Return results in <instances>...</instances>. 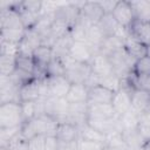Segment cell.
I'll list each match as a JSON object with an SVG mask.
<instances>
[{
	"mask_svg": "<svg viewBox=\"0 0 150 150\" xmlns=\"http://www.w3.org/2000/svg\"><path fill=\"white\" fill-rule=\"evenodd\" d=\"M64 68H66V77L70 81V83H83L88 81L91 75V67L89 63H81L73 60L69 55L61 57Z\"/></svg>",
	"mask_w": 150,
	"mask_h": 150,
	"instance_id": "6da1fadb",
	"label": "cell"
},
{
	"mask_svg": "<svg viewBox=\"0 0 150 150\" xmlns=\"http://www.w3.org/2000/svg\"><path fill=\"white\" fill-rule=\"evenodd\" d=\"M23 124L21 104L19 102H7L0 104V129L15 128Z\"/></svg>",
	"mask_w": 150,
	"mask_h": 150,
	"instance_id": "7a4b0ae2",
	"label": "cell"
},
{
	"mask_svg": "<svg viewBox=\"0 0 150 150\" xmlns=\"http://www.w3.org/2000/svg\"><path fill=\"white\" fill-rule=\"evenodd\" d=\"M109 61L114 68V71L117 76H120L121 79L127 77L131 71H132V67L135 64V60L128 54V52L124 49V47H122L121 49L114 52L112 54H110L109 56Z\"/></svg>",
	"mask_w": 150,
	"mask_h": 150,
	"instance_id": "3957f363",
	"label": "cell"
},
{
	"mask_svg": "<svg viewBox=\"0 0 150 150\" xmlns=\"http://www.w3.org/2000/svg\"><path fill=\"white\" fill-rule=\"evenodd\" d=\"M111 15L116 20V22L124 29L128 30V28L131 26V23L136 20L134 9L130 5V1H117L114 11L111 12Z\"/></svg>",
	"mask_w": 150,
	"mask_h": 150,
	"instance_id": "277c9868",
	"label": "cell"
},
{
	"mask_svg": "<svg viewBox=\"0 0 150 150\" xmlns=\"http://www.w3.org/2000/svg\"><path fill=\"white\" fill-rule=\"evenodd\" d=\"M95 54L97 53L94 50V48L88 42H84V41H74L68 52V55L73 60L81 63H89V64Z\"/></svg>",
	"mask_w": 150,
	"mask_h": 150,
	"instance_id": "5b68a950",
	"label": "cell"
},
{
	"mask_svg": "<svg viewBox=\"0 0 150 150\" xmlns=\"http://www.w3.org/2000/svg\"><path fill=\"white\" fill-rule=\"evenodd\" d=\"M114 95H115V91H112L103 86L97 84L89 89L87 103L89 105H91V104H111Z\"/></svg>",
	"mask_w": 150,
	"mask_h": 150,
	"instance_id": "8992f818",
	"label": "cell"
},
{
	"mask_svg": "<svg viewBox=\"0 0 150 150\" xmlns=\"http://www.w3.org/2000/svg\"><path fill=\"white\" fill-rule=\"evenodd\" d=\"M55 137L59 139L60 143H63V144L73 143L80 138V130L73 123L61 122L57 124Z\"/></svg>",
	"mask_w": 150,
	"mask_h": 150,
	"instance_id": "52a82bcc",
	"label": "cell"
},
{
	"mask_svg": "<svg viewBox=\"0 0 150 150\" xmlns=\"http://www.w3.org/2000/svg\"><path fill=\"white\" fill-rule=\"evenodd\" d=\"M104 11L98 4V1H84L81 7V15L93 26L98 25L104 16Z\"/></svg>",
	"mask_w": 150,
	"mask_h": 150,
	"instance_id": "ba28073f",
	"label": "cell"
},
{
	"mask_svg": "<svg viewBox=\"0 0 150 150\" xmlns=\"http://www.w3.org/2000/svg\"><path fill=\"white\" fill-rule=\"evenodd\" d=\"M90 67H91V73L95 76H97L98 79L115 73L114 68L109 61V57L101 53H97L94 55V57L90 62Z\"/></svg>",
	"mask_w": 150,
	"mask_h": 150,
	"instance_id": "9c48e42d",
	"label": "cell"
},
{
	"mask_svg": "<svg viewBox=\"0 0 150 150\" xmlns=\"http://www.w3.org/2000/svg\"><path fill=\"white\" fill-rule=\"evenodd\" d=\"M46 80L52 96L66 98L68 90L71 86L70 81L66 76H52V77H46Z\"/></svg>",
	"mask_w": 150,
	"mask_h": 150,
	"instance_id": "30bf717a",
	"label": "cell"
},
{
	"mask_svg": "<svg viewBox=\"0 0 150 150\" xmlns=\"http://www.w3.org/2000/svg\"><path fill=\"white\" fill-rule=\"evenodd\" d=\"M112 108L117 116L123 115L128 110L131 109V90L121 88L117 90L112 98Z\"/></svg>",
	"mask_w": 150,
	"mask_h": 150,
	"instance_id": "8fae6325",
	"label": "cell"
},
{
	"mask_svg": "<svg viewBox=\"0 0 150 150\" xmlns=\"http://www.w3.org/2000/svg\"><path fill=\"white\" fill-rule=\"evenodd\" d=\"M128 34L143 45L150 46V22L135 20L128 28Z\"/></svg>",
	"mask_w": 150,
	"mask_h": 150,
	"instance_id": "7c38bea8",
	"label": "cell"
},
{
	"mask_svg": "<svg viewBox=\"0 0 150 150\" xmlns=\"http://www.w3.org/2000/svg\"><path fill=\"white\" fill-rule=\"evenodd\" d=\"M131 108L138 114L150 111V93L142 89H131Z\"/></svg>",
	"mask_w": 150,
	"mask_h": 150,
	"instance_id": "4fadbf2b",
	"label": "cell"
},
{
	"mask_svg": "<svg viewBox=\"0 0 150 150\" xmlns=\"http://www.w3.org/2000/svg\"><path fill=\"white\" fill-rule=\"evenodd\" d=\"M0 26L4 28H25L18 11L7 7L0 12Z\"/></svg>",
	"mask_w": 150,
	"mask_h": 150,
	"instance_id": "5bb4252c",
	"label": "cell"
},
{
	"mask_svg": "<svg viewBox=\"0 0 150 150\" xmlns=\"http://www.w3.org/2000/svg\"><path fill=\"white\" fill-rule=\"evenodd\" d=\"M124 49L128 52V54L135 61L146 56V53H148V46H145L142 42L137 41L136 39L131 38L129 34L124 39Z\"/></svg>",
	"mask_w": 150,
	"mask_h": 150,
	"instance_id": "9a60e30c",
	"label": "cell"
},
{
	"mask_svg": "<svg viewBox=\"0 0 150 150\" xmlns=\"http://www.w3.org/2000/svg\"><path fill=\"white\" fill-rule=\"evenodd\" d=\"M89 88L83 83H71L66 100L69 103H82L88 100Z\"/></svg>",
	"mask_w": 150,
	"mask_h": 150,
	"instance_id": "2e32d148",
	"label": "cell"
},
{
	"mask_svg": "<svg viewBox=\"0 0 150 150\" xmlns=\"http://www.w3.org/2000/svg\"><path fill=\"white\" fill-rule=\"evenodd\" d=\"M40 97L39 80L34 79L20 87V100L23 101H36Z\"/></svg>",
	"mask_w": 150,
	"mask_h": 150,
	"instance_id": "e0dca14e",
	"label": "cell"
},
{
	"mask_svg": "<svg viewBox=\"0 0 150 150\" xmlns=\"http://www.w3.org/2000/svg\"><path fill=\"white\" fill-rule=\"evenodd\" d=\"M112 104H88V117L91 118H112L116 117Z\"/></svg>",
	"mask_w": 150,
	"mask_h": 150,
	"instance_id": "ac0fdd59",
	"label": "cell"
},
{
	"mask_svg": "<svg viewBox=\"0 0 150 150\" xmlns=\"http://www.w3.org/2000/svg\"><path fill=\"white\" fill-rule=\"evenodd\" d=\"M122 47H124V40L121 39L120 36H105L104 40L102 41L98 53L109 56L110 54H112L114 52L121 49Z\"/></svg>",
	"mask_w": 150,
	"mask_h": 150,
	"instance_id": "d6986e66",
	"label": "cell"
},
{
	"mask_svg": "<svg viewBox=\"0 0 150 150\" xmlns=\"http://www.w3.org/2000/svg\"><path fill=\"white\" fill-rule=\"evenodd\" d=\"M130 5L134 9L135 19L143 22H150V1L145 0H132Z\"/></svg>",
	"mask_w": 150,
	"mask_h": 150,
	"instance_id": "ffe728a7",
	"label": "cell"
},
{
	"mask_svg": "<svg viewBox=\"0 0 150 150\" xmlns=\"http://www.w3.org/2000/svg\"><path fill=\"white\" fill-rule=\"evenodd\" d=\"M138 117H139V114L137 111H135L132 108L130 110H128L127 112H124L123 115L118 116V123H120L121 131L137 129Z\"/></svg>",
	"mask_w": 150,
	"mask_h": 150,
	"instance_id": "44dd1931",
	"label": "cell"
},
{
	"mask_svg": "<svg viewBox=\"0 0 150 150\" xmlns=\"http://www.w3.org/2000/svg\"><path fill=\"white\" fill-rule=\"evenodd\" d=\"M1 41H6L14 45H20V42L23 40L26 29L25 28H4L0 29Z\"/></svg>",
	"mask_w": 150,
	"mask_h": 150,
	"instance_id": "7402d4cb",
	"label": "cell"
},
{
	"mask_svg": "<svg viewBox=\"0 0 150 150\" xmlns=\"http://www.w3.org/2000/svg\"><path fill=\"white\" fill-rule=\"evenodd\" d=\"M104 34L101 30V28L98 27V25H93L88 28L87 30V42L94 48V50L96 53H98L100 46L102 43V41L104 40Z\"/></svg>",
	"mask_w": 150,
	"mask_h": 150,
	"instance_id": "603a6c76",
	"label": "cell"
},
{
	"mask_svg": "<svg viewBox=\"0 0 150 150\" xmlns=\"http://www.w3.org/2000/svg\"><path fill=\"white\" fill-rule=\"evenodd\" d=\"M105 145L114 150H127V143L124 141L123 134L120 130H114L105 135Z\"/></svg>",
	"mask_w": 150,
	"mask_h": 150,
	"instance_id": "cb8c5ba5",
	"label": "cell"
},
{
	"mask_svg": "<svg viewBox=\"0 0 150 150\" xmlns=\"http://www.w3.org/2000/svg\"><path fill=\"white\" fill-rule=\"evenodd\" d=\"M137 132L142 141L144 142V145L150 142V112H142L138 117V124H137Z\"/></svg>",
	"mask_w": 150,
	"mask_h": 150,
	"instance_id": "d4e9b609",
	"label": "cell"
},
{
	"mask_svg": "<svg viewBox=\"0 0 150 150\" xmlns=\"http://www.w3.org/2000/svg\"><path fill=\"white\" fill-rule=\"evenodd\" d=\"M80 130V138L83 139H88V141H94V142H100L105 144V135L100 132L98 130L94 129L93 127H90L89 124H83L81 128H79Z\"/></svg>",
	"mask_w": 150,
	"mask_h": 150,
	"instance_id": "484cf974",
	"label": "cell"
},
{
	"mask_svg": "<svg viewBox=\"0 0 150 150\" xmlns=\"http://www.w3.org/2000/svg\"><path fill=\"white\" fill-rule=\"evenodd\" d=\"M46 77L52 76H64L66 75V68L60 57H53V60L49 62V64L46 68Z\"/></svg>",
	"mask_w": 150,
	"mask_h": 150,
	"instance_id": "4316f807",
	"label": "cell"
},
{
	"mask_svg": "<svg viewBox=\"0 0 150 150\" xmlns=\"http://www.w3.org/2000/svg\"><path fill=\"white\" fill-rule=\"evenodd\" d=\"M15 64H16V68L20 69V70H23V71H27V73H32V74H34V71H35V63H34L33 56L18 53L16 60H15Z\"/></svg>",
	"mask_w": 150,
	"mask_h": 150,
	"instance_id": "83f0119b",
	"label": "cell"
},
{
	"mask_svg": "<svg viewBox=\"0 0 150 150\" xmlns=\"http://www.w3.org/2000/svg\"><path fill=\"white\" fill-rule=\"evenodd\" d=\"M16 56L11 55H0V73L5 76H11L16 69L15 64Z\"/></svg>",
	"mask_w": 150,
	"mask_h": 150,
	"instance_id": "f1b7e54d",
	"label": "cell"
},
{
	"mask_svg": "<svg viewBox=\"0 0 150 150\" xmlns=\"http://www.w3.org/2000/svg\"><path fill=\"white\" fill-rule=\"evenodd\" d=\"M132 71L137 76H149L150 75V57L146 55L142 59L136 60L132 67Z\"/></svg>",
	"mask_w": 150,
	"mask_h": 150,
	"instance_id": "f546056e",
	"label": "cell"
},
{
	"mask_svg": "<svg viewBox=\"0 0 150 150\" xmlns=\"http://www.w3.org/2000/svg\"><path fill=\"white\" fill-rule=\"evenodd\" d=\"M98 84L100 86H103L112 91H117L121 89V77L117 76L115 73L111 74V75H108V76H104V77H101L98 79Z\"/></svg>",
	"mask_w": 150,
	"mask_h": 150,
	"instance_id": "4dcf8cb0",
	"label": "cell"
},
{
	"mask_svg": "<svg viewBox=\"0 0 150 150\" xmlns=\"http://www.w3.org/2000/svg\"><path fill=\"white\" fill-rule=\"evenodd\" d=\"M20 104H21V112H22L23 122L30 121L36 116L35 101H23V102H20Z\"/></svg>",
	"mask_w": 150,
	"mask_h": 150,
	"instance_id": "1f68e13d",
	"label": "cell"
},
{
	"mask_svg": "<svg viewBox=\"0 0 150 150\" xmlns=\"http://www.w3.org/2000/svg\"><path fill=\"white\" fill-rule=\"evenodd\" d=\"M105 144L94 141H88L83 138L77 139V150H103Z\"/></svg>",
	"mask_w": 150,
	"mask_h": 150,
	"instance_id": "d6a6232c",
	"label": "cell"
},
{
	"mask_svg": "<svg viewBox=\"0 0 150 150\" xmlns=\"http://www.w3.org/2000/svg\"><path fill=\"white\" fill-rule=\"evenodd\" d=\"M27 142H28V150H45L46 136L45 135H38Z\"/></svg>",
	"mask_w": 150,
	"mask_h": 150,
	"instance_id": "836d02e7",
	"label": "cell"
},
{
	"mask_svg": "<svg viewBox=\"0 0 150 150\" xmlns=\"http://www.w3.org/2000/svg\"><path fill=\"white\" fill-rule=\"evenodd\" d=\"M1 52L0 55H11V56H16L19 53V45L9 43L6 41H1Z\"/></svg>",
	"mask_w": 150,
	"mask_h": 150,
	"instance_id": "e575fe53",
	"label": "cell"
},
{
	"mask_svg": "<svg viewBox=\"0 0 150 150\" xmlns=\"http://www.w3.org/2000/svg\"><path fill=\"white\" fill-rule=\"evenodd\" d=\"M21 7L25 9H28L30 12L34 13H39L41 14V9H42V1H33V0H26V1H21Z\"/></svg>",
	"mask_w": 150,
	"mask_h": 150,
	"instance_id": "d590c367",
	"label": "cell"
},
{
	"mask_svg": "<svg viewBox=\"0 0 150 150\" xmlns=\"http://www.w3.org/2000/svg\"><path fill=\"white\" fill-rule=\"evenodd\" d=\"M45 150H60V142L55 136H46Z\"/></svg>",
	"mask_w": 150,
	"mask_h": 150,
	"instance_id": "8d00e7d4",
	"label": "cell"
},
{
	"mask_svg": "<svg viewBox=\"0 0 150 150\" xmlns=\"http://www.w3.org/2000/svg\"><path fill=\"white\" fill-rule=\"evenodd\" d=\"M98 4L101 5V7L103 8L104 13L108 14V13H111L117 4V1H98Z\"/></svg>",
	"mask_w": 150,
	"mask_h": 150,
	"instance_id": "74e56055",
	"label": "cell"
},
{
	"mask_svg": "<svg viewBox=\"0 0 150 150\" xmlns=\"http://www.w3.org/2000/svg\"><path fill=\"white\" fill-rule=\"evenodd\" d=\"M146 55H148V56L150 57V46L148 47V53H146Z\"/></svg>",
	"mask_w": 150,
	"mask_h": 150,
	"instance_id": "f35d334b",
	"label": "cell"
},
{
	"mask_svg": "<svg viewBox=\"0 0 150 150\" xmlns=\"http://www.w3.org/2000/svg\"><path fill=\"white\" fill-rule=\"evenodd\" d=\"M103 150H114V149H111V148H109V146H107V145H105Z\"/></svg>",
	"mask_w": 150,
	"mask_h": 150,
	"instance_id": "ab89813d",
	"label": "cell"
},
{
	"mask_svg": "<svg viewBox=\"0 0 150 150\" xmlns=\"http://www.w3.org/2000/svg\"><path fill=\"white\" fill-rule=\"evenodd\" d=\"M127 150H130V149H127Z\"/></svg>",
	"mask_w": 150,
	"mask_h": 150,
	"instance_id": "60d3db41",
	"label": "cell"
},
{
	"mask_svg": "<svg viewBox=\"0 0 150 150\" xmlns=\"http://www.w3.org/2000/svg\"><path fill=\"white\" fill-rule=\"evenodd\" d=\"M149 112H150V111H149Z\"/></svg>",
	"mask_w": 150,
	"mask_h": 150,
	"instance_id": "b9f144b4",
	"label": "cell"
}]
</instances>
